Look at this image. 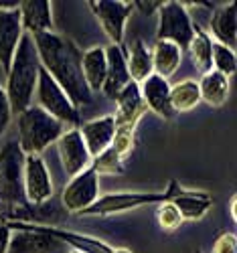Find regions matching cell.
Here are the masks:
<instances>
[{"label":"cell","mask_w":237,"mask_h":253,"mask_svg":"<svg viewBox=\"0 0 237 253\" xmlns=\"http://www.w3.org/2000/svg\"><path fill=\"white\" fill-rule=\"evenodd\" d=\"M33 45L37 49V57L41 67L45 69L57 85L67 93L71 103L79 110V105H90L94 93L88 89L81 75V51L73 41L49 33H35L31 35Z\"/></svg>","instance_id":"cell-1"},{"label":"cell","mask_w":237,"mask_h":253,"mask_svg":"<svg viewBox=\"0 0 237 253\" xmlns=\"http://www.w3.org/2000/svg\"><path fill=\"white\" fill-rule=\"evenodd\" d=\"M39 71H41V63L37 57V49L33 45V39L31 35L23 33L20 43L14 51L10 69L6 73V85H4L12 116H18L31 105V99L37 89Z\"/></svg>","instance_id":"cell-2"},{"label":"cell","mask_w":237,"mask_h":253,"mask_svg":"<svg viewBox=\"0 0 237 253\" xmlns=\"http://www.w3.org/2000/svg\"><path fill=\"white\" fill-rule=\"evenodd\" d=\"M18 120V146L25 156H41L49 146L57 144L65 126L43 112L39 105H29L25 112L16 116Z\"/></svg>","instance_id":"cell-3"},{"label":"cell","mask_w":237,"mask_h":253,"mask_svg":"<svg viewBox=\"0 0 237 253\" xmlns=\"http://www.w3.org/2000/svg\"><path fill=\"white\" fill-rule=\"evenodd\" d=\"M25 154L18 142H6L0 148V205L6 211L27 205L23 188Z\"/></svg>","instance_id":"cell-4"},{"label":"cell","mask_w":237,"mask_h":253,"mask_svg":"<svg viewBox=\"0 0 237 253\" xmlns=\"http://www.w3.org/2000/svg\"><path fill=\"white\" fill-rule=\"evenodd\" d=\"M172 197V180L162 193H110L99 197L90 209H85L81 217H110L126 211H134L146 205H160L164 201H170Z\"/></svg>","instance_id":"cell-5"},{"label":"cell","mask_w":237,"mask_h":253,"mask_svg":"<svg viewBox=\"0 0 237 253\" xmlns=\"http://www.w3.org/2000/svg\"><path fill=\"white\" fill-rule=\"evenodd\" d=\"M35 93H37L39 108L43 112H47L51 118H55L57 122H61L63 126H79L81 124L79 110L71 103V99L67 97V93L57 85L55 79L45 69H43V67L39 71Z\"/></svg>","instance_id":"cell-6"},{"label":"cell","mask_w":237,"mask_h":253,"mask_svg":"<svg viewBox=\"0 0 237 253\" xmlns=\"http://www.w3.org/2000/svg\"><path fill=\"white\" fill-rule=\"evenodd\" d=\"M192 35H195V23L190 20L187 6L175 0L164 2L158 10L156 41H168V43H175L181 51H187Z\"/></svg>","instance_id":"cell-7"},{"label":"cell","mask_w":237,"mask_h":253,"mask_svg":"<svg viewBox=\"0 0 237 253\" xmlns=\"http://www.w3.org/2000/svg\"><path fill=\"white\" fill-rule=\"evenodd\" d=\"M88 4H90L92 14L97 18L101 31L112 41L110 45L122 47L126 23H128V18H130V14L134 12L132 2H120V0H92Z\"/></svg>","instance_id":"cell-8"},{"label":"cell","mask_w":237,"mask_h":253,"mask_svg":"<svg viewBox=\"0 0 237 253\" xmlns=\"http://www.w3.org/2000/svg\"><path fill=\"white\" fill-rule=\"evenodd\" d=\"M99 199V174L94 168H85V170L77 176H73L65 191L61 195V203L69 213H83L85 209H90L95 201Z\"/></svg>","instance_id":"cell-9"},{"label":"cell","mask_w":237,"mask_h":253,"mask_svg":"<svg viewBox=\"0 0 237 253\" xmlns=\"http://www.w3.org/2000/svg\"><path fill=\"white\" fill-rule=\"evenodd\" d=\"M6 227L14 233L10 235L8 253H53L59 247V241L47 235L39 225L8 221Z\"/></svg>","instance_id":"cell-10"},{"label":"cell","mask_w":237,"mask_h":253,"mask_svg":"<svg viewBox=\"0 0 237 253\" xmlns=\"http://www.w3.org/2000/svg\"><path fill=\"white\" fill-rule=\"evenodd\" d=\"M23 188L27 205H43L53 197V180L41 156H25Z\"/></svg>","instance_id":"cell-11"},{"label":"cell","mask_w":237,"mask_h":253,"mask_svg":"<svg viewBox=\"0 0 237 253\" xmlns=\"http://www.w3.org/2000/svg\"><path fill=\"white\" fill-rule=\"evenodd\" d=\"M57 152H59L63 172L69 178L81 174L85 168L92 166V156L88 148H85L79 128H69L61 134V138L57 140Z\"/></svg>","instance_id":"cell-12"},{"label":"cell","mask_w":237,"mask_h":253,"mask_svg":"<svg viewBox=\"0 0 237 253\" xmlns=\"http://www.w3.org/2000/svg\"><path fill=\"white\" fill-rule=\"evenodd\" d=\"M79 132L85 142V148H88V152L94 160L112 146V142L116 138V118L101 116V118H95L90 122H83Z\"/></svg>","instance_id":"cell-13"},{"label":"cell","mask_w":237,"mask_h":253,"mask_svg":"<svg viewBox=\"0 0 237 253\" xmlns=\"http://www.w3.org/2000/svg\"><path fill=\"white\" fill-rule=\"evenodd\" d=\"M138 89H140V97L146 105V110L154 112L162 120H172L177 116L170 108V83H168V79H162V77L152 73L148 79H144L140 83Z\"/></svg>","instance_id":"cell-14"},{"label":"cell","mask_w":237,"mask_h":253,"mask_svg":"<svg viewBox=\"0 0 237 253\" xmlns=\"http://www.w3.org/2000/svg\"><path fill=\"white\" fill-rule=\"evenodd\" d=\"M23 25H20L18 8L14 10H0V69L6 75L10 69V63L14 51L23 37Z\"/></svg>","instance_id":"cell-15"},{"label":"cell","mask_w":237,"mask_h":253,"mask_svg":"<svg viewBox=\"0 0 237 253\" xmlns=\"http://www.w3.org/2000/svg\"><path fill=\"white\" fill-rule=\"evenodd\" d=\"M170 203L179 209L183 221H199L213 207V197L203 191H187V188L181 186V182L172 180Z\"/></svg>","instance_id":"cell-16"},{"label":"cell","mask_w":237,"mask_h":253,"mask_svg":"<svg viewBox=\"0 0 237 253\" xmlns=\"http://www.w3.org/2000/svg\"><path fill=\"white\" fill-rule=\"evenodd\" d=\"M105 57H107V73H105L101 91L107 99L116 101V97L130 83V75H128V67H126V53L122 51V47L107 45Z\"/></svg>","instance_id":"cell-17"},{"label":"cell","mask_w":237,"mask_h":253,"mask_svg":"<svg viewBox=\"0 0 237 253\" xmlns=\"http://www.w3.org/2000/svg\"><path fill=\"white\" fill-rule=\"evenodd\" d=\"M18 14L27 35L53 31V2L49 0H23L18 4Z\"/></svg>","instance_id":"cell-18"},{"label":"cell","mask_w":237,"mask_h":253,"mask_svg":"<svg viewBox=\"0 0 237 253\" xmlns=\"http://www.w3.org/2000/svg\"><path fill=\"white\" fill-rule=\"evenodd\" d=\"M211 39L213 43H219L235 51L237 41V8L235 2H227L221 6H215L211 14Z\"/></svg>","instance_id":"cell-19"},{"label":"cell","mask_w":237,"mask_h":253,"mask_svg":"<svg viewBox=\"0 0 237 253\" xmlns=\"http://www.w3.org/2000/svg\"><path fill=\"white\" fill-rule=\"evenodd\" d=\"M47 235H51L53 239H57L59 243H65L71 247V251L77 253H112V245L105 243L97 237H90V235H81L77 231H67V229H59V227H51V225H39Z\"/></svg>","instance_id":"cell-20"},{"label":"cell","mask_w":237,"mask_h":253,"mask_svg":"<svg viewBox=\"0 0 237 253\" xmlns=\"http://www.w3.org/2000/svg\"><path fill=\"white\" fill-rule=\"evenodd\" d=\"M107 73V57H105V47H90L88 51H81V75L88 89L101 91L103 81Z\"/></svg>","instance_id":"cell-21"},{"label":"cell","mask_w":237,"mask_h":253,"mask_svg":"<svg viewBox=\"0 0 237 253\" xmlns=\"http://www.w3.org/2000/svg\"><path fill=\"white\" fill-rule=\"evenodd\" d=\"M126 67H128L130 81L136 83V85H140L144 79L152 75V55H150V49L142 39H134L130 47H128Z\"/></svg>","instance_id":"cell-22"},{"label":"cell","mask_w":237,"mask_h":253,"mask_svg":"<svg viewBox=\"0 0 237 253\" xmlns=\"http://www.w3.org/2000/svg\"><path fill=\"white\" fill-rule=\"evenodd\" d=\"M150 55H152V73L162 79L175 75L183 61V51L168 41H156L154 47L150 49Z\"/></svg>","instance_id":"cell-23"},{"label":"cell","mask_w":237,"mask_h":253,"mask_svg":"<svg viewBox=\"0 0 237 253\" xmlns=\"http://www.w3.org/2000/svg\"><path fill=\"white\" fill-rule=\"evenodd\" d=\"M197 83H199L201 101H205L211 108H221V105H225V101L229 97V89H231L229 77L211 69V71L203 73Z\"/></svg>","instance_id":"cell-24"},{"label":"cell","mask_w":237,"mask_h":253,"mask_svg":"<svg viewBox=\"0 0 237 253\" xmlns=\"http://www.w3.org/2000/svg\"><path fill=\"white\" fill-rule=\"evenodd\" d=\"M201 103L199 83L195 79H183L170 85V108L175 114H187Z\"/></svg>","instance_id":"cell-25"},{"label":"cell","mask_w":237,"mask_h":253,"mask_svg":"<svg viewBox=\"0 0 237 253\" xmlns=\"http://www.w3.org/2000/svg\"><path fill=\"white\" fill-rule=\"evenodd\" d=\"M190 53V59L195 63V67L201 73L211 71V55H213V39L195 25V35H192V41L187 49Z\"/></svg>","instance_id":"cell-26"},{"label":"cell","mask_w":237,"mask_h":253,"mask_svg":"<svg viewBox=\"0 0 237 253\" xmlns=\"http://www.w3.org/2000/svg\"><path fill=\"white\" fill-rule=\"evenodd\" d=\"M211 69L223 73L225 77H231L237 69V57L235 51L229 47H223L219 43H213V55H211Z\"/></svg>","instance_id":"cell-27"},{"label":"cell","mask_w":237,"mask_h":253,"mask_svg":"<svg viewBox=\"0 0 237 253\" xmlns=\"http://www.w3.org/2000/svg\"><path fill=\"white\" fill-rule=\"evenodd\" d=\"M92 168L97 174H122L124 172V160L112 150V146L103 154L92 160Z\"/></svg>","instance_id":"cell-28"},{"label":"cell","mask_w":237,"mask_h":253,"mask_svg":"<svg viewBox=\"0 0 237 253\" xmlns=\"http://www.w3.org/2000/svg\"><path fill=\"white\" fill-rule=\"evenodd\" d=\"M156 221L160 225V229L168 231V233H172V231H177L185 221L179 213V209L172 205L170 201H164L156 207Z\"/></svg>","instance_id":"cell-29"},{"label":"cell","mask_w":237,"mask_h":253,"mask_svg":"<svg viewBox=\"0 0 237 253\" xmlns=\"http://www.w3.org/2000/svg\"><path fill=\"white\" fill-rule=\"evenodd\" d=\"M211 253H237V237L235 233H221L213 243Z\"/></svg>","instance_id":"cell-30"},{"label":"cell","mask_w":237,"mask_h":253,"mask_svg":"<svg viewBox=\"0 0 237 253\" xmlns=\"http://www.w3.org/2000/svg\"><path fill=\"white\" fill-rule=\"evenodd\" d=\"M10 120H12V110H10V103H8L4 87L0 85V136L6 132Z\"/></svg>","instance_id":"cell-31"},{"label":"cell","mask_w":237,"mask_h":253,"mask_svg":"<svg viewBox=\"0 0 237 253\" xmlns=\"http://www.w3.org/2000/svg\"><path fill=\"white\" fill-rule=\"evenodd\" d=\"M162 4H164V0H134V2H132L134 10H138L144 16H152L154 12L160 10Z\"/></svg>","instance_id":"cell-32"},{"label":"cell","mask_w":237,"mask_h":253,"mask_svg":"<svg viewBox=\"0 0 237 253\" xmlns=\"http://www.w3.org/2000/svg\"><path fill=\"white\" fill-rule=\"evenodd\" d=\"M10 235H12V231L6 227V223H0V253H8Z\"/></svg>","instance_id":"cell-33"},{"label":"cell","mask_w":237,"mask_h":253,"mask_svg":"<svg viewBox=\"0 0 237 253\" xmlns=\"http://www.w3.org/2000/svg\"><path fill=\"white\" fill-rule=\"evenodd\" d=\"M235 205H237V197L233 195L231 197V203H229V213H231V219L233 221H237V209H235Z\"/></svg>","instance_id":"cell-34"},{"label":"cell","mask_w":237,"mask_h":253,"mask_svg":"<svg viewBox=\"0 0 237 253\" xmlns=\"http://www.w3.org/2000/svg\"><path fill=\"white\" fill-rule=\"evenodd\" d=\"M112 253H132V251L126 249V247H118V249H112Z\"/></svg>","instance_id":"cell-35"},{"label":"cell","mask_w":237,"mask_h":253,"mask_svg":"<svg viewBox=\"0 0 237 253\" xmlns=\"http://www.w3.org/2000/svg\"><path fill=\"white\" fill-rule=\"evenodd\" d=\"M67 253H77V251H67Z\"/></svg>","instance_id":"cell-36"},{"label":"cell","mask_w":237,"mask_h":253,"mask_svg":"<svg viewBox=\"0 0 237 253\" xmlns=\"http://www.w3.org/2000/svg\"><path fill=\"white\" fill-rule=\"evenodd\" d=\"M195 253H201V251H195Z\"/></svg>","instance_id":"cell-37"}]
</instances>
